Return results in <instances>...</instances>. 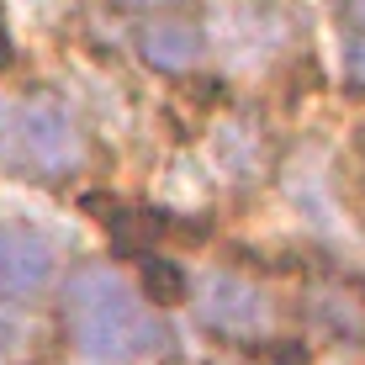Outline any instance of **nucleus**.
Segmentation results:
<instances>
[{
  "label": "nucleus",
  "instance_id": "8",
  "mask_svg": "<svg viewBox=\"0 0 365 365\" xmlns=\"http://www.w3.org/2000/svg\"><path fill=\"white\" fill-rule=\"evenodd\" d=\"M0 159H16V106L0 101Z\"/></svg>",
  "mask_w": 365,
  "mask_h": 365
},
{
  "label": "nucleus",
  "instance_id": "2",
  "mask_svg": "<svg viewBox=\"0 0 365 365\" xmlns=\"http://www.w3.org/2000/svg\"><path fill=\"white\" fill-rule=\"evenodd\" d=\"M16 159L32 165L43 180H64L69 170H80L85 143L80 128L58 101H27L16 106Z\"/></svg>",
  "mask_w": 365,
  "mask_h": 365
},
{
  "label": "nucleus",
  "instance_id": "4",
  "mask_svg": "<svg viewBox=\"0 0 365 365\" xmlns=\"http://www.w3.org/2000/svg\"><path fill=\"white\" fill-rule=\"evenodd\" d=\"M58 255L32 228H0V297H37L48 292Z\"/></svg>",
  "mask_w": 365,
  "mask_h": 365
},
{
  "label": "nucleus",
  "instance_id": "7",
  "mask_svg": "<svg viewBox=\"0 0 365 365\" xmlns=\"http://www.w3.org/2000/svg\"><path fill=\"white\" fill-rule=\"evenodd\" d=\"M21 349H27V318H21V312L0 297V365L16 360Z\"/></svg>",
  "mask_w": 365,
  "mask_h": 365
},
{
  "label": "nucleus",
  "instance_id": "6",
  "mask_svg": "<svg viewBox=\"0 0 365 365\" xmlns=\"http://www.w3.org/2000/svg\"><path fill=\"white\" fill-rule=\"evenodd\" d=\"M138 270H143V297L148 302H175L185 292V275L175 265H165L154 249H138Z\"/></svg>",
  "mask_w": 365,
  "mask_h": 365
},
{
  "label": "nucleus",
  "instance_id": "5",
  "mask_svg": "<svg viewBox=\"0 0 365 365\" xmlns=\"http://www.w3.org/2000/svg\"><path fill=\"white\" fill-rule=\"evenodd\" d=\"M138 53L159 74H185V69L201 64V32H196V21H185V16H159V21H148V27L138 32Z\"/></svg>",
  "mask_w": 365,
  "mask_h": 365
},
{
  "label": "nucleus",
  "instance_id": "9",
  "mask_svg": "<svg viewBox=\"0 0 365 365\" xmlns=\"http://www.w3.org/2000/svg\"><path fill=\"white\" fill-rule=\"evenodd\" d=\"M344 69H349L355 85H365V37H355V43L344 48Z\"/></svg>",
  "mask_w": 365,
  "mask_h": 365
},
{
  "label": "nucleus",
  "instance_id": "10",
  "mask_svg": "<svg viewBox=\"0 0 365 365\" xmlns=\"http://www.w3.org/2000/svg\"><path fill=\"white\" fill-rule=\"evenodd\" d=\"M344 16H349V21H355V27L365 32V0H349V6H344Z\"/></svg>",
  "mask_w": 365,
  "mask_h": 365
},
{
  "label": "nucleus",
  "instance_id": "1",
  "mask_svg": "<svg viewBox=\"0 0 365 365\" xmlns=\"http://www.w3.org/2000/svg\"><path fill=\"white\" fill-rule=\"evenodd\" d=\"M64 318H69L74 349L101 365H143L165 349L159 312L148 307V297L128 275H117L111 265H85L69 275Z\"/></svg>",
  "mask_w": 365,
  "mask_h": 365
},
{
  "label": "nucleus",
  "instance_id": "11",
  "mask_svg": "<svg viewBox=\"0 0 365 365\" xmlns=\"http://www.w3.org/2000/svg\"><path fill=\"white\" fill-rule=\"evenodd\" d=\"M122 6H170V0H122Z\"/></svg>",
  "mask_w": 365,
  "mask_h": 365
},
{
  "label": "nucleus",
  "instance_id": "3",
  "mask_svg": "<svg viewBox=\"0 0 365 365\" xmlns=\"http://www.w3.org/2000/svg\"><path fill=\"white\" fill-rule=\"evenodd\" d=\"M196 312L207 329H217L222 339H259L270 329V297L259 292L255 281L228 270H212L207 281L196 286Z\"/></svg>",
  "mask_w": 365,
  "mask_h": 365
}]
</instances>
